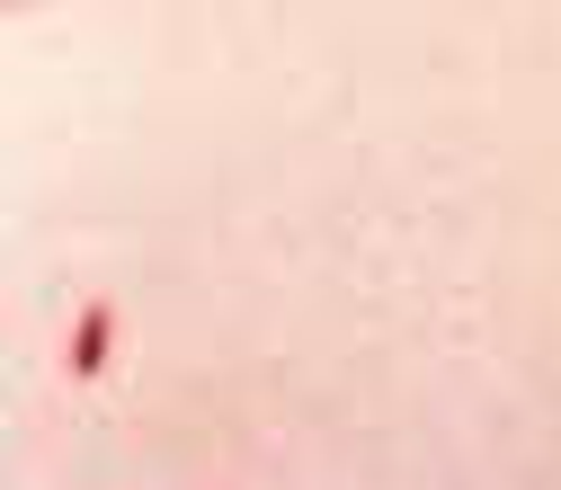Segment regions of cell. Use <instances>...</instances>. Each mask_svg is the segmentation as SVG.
<instances>
[{
  "instance_id": "1",
  "label": "cell",
  "mask_w": 561,
  "mask_h": 490,
  "mask_svg": "<svg viewBox=\"0 0 561 490\" xmlns=\"http://www.w3.org/2000/svg\"><path fill=\"white\" fill-rule=\"evenodd\" d=\"M107 339H116V312H107V304H90V312L72 321V375H81V384L107 366Z\"/></svg>"
}]
</instances>
